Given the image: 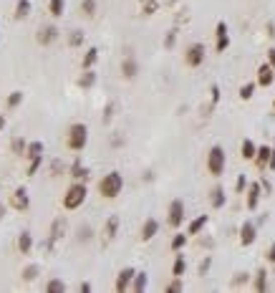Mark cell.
<instances>
[{
  "label": "cell",
  "instance_id": "603a6c76",
  "mask_svg": "<svg viewBox=\"0 0 275 293\" xmlns=\"http://www.w3.org/2000/svg\"><path fill=\"white\" fill-rule=\"evenodd\" d=\"M210 202H212L215 210L225 207V190H222V187H215V190L210 192Z\"/></svg>",
  "mask_w": 275,
  "mask_h": 293
},
{
  "label": "cell",
  "instance_id": "7a4b0ae2",
  "mask_svg": "<svg viewBox=\"0 0 275 293\" xmlns=\"http://www.w3.org/2000/svg\"><path fill=\"white\" fill-rule=\"evenodd\" d=\"M121 190H124V177H121L119 172H109V175H104V180L99 182V192H101V197H106V200L119 197Z\"/></svg>",
  "mask_w": 275,
  "mask_h": 293
},
{
  "label": "cell",
  "instance_id": "3957f363",
  "mask_svg": "<svg viewBox=\"0 0 275 293\" xmlns=\"http://www.w3.org/2000/svg\"><path fill=\"white\" fill-rule=\"evenodd\" d=\"M86 195H89L86 185L76 180V182L66 190V195H63V207H66V210H79V207L86 202Z\"/></svg>",
  "mask_w": 275,
  "mask_h": 293
},
{
  "label": "cell",
  "instance_id": "ee69618b",
  "mask_svg": "<svg viewBox=\"0 0 275 293\" xmlns=\"http://www.w3.org/2000/svg\"><path fill=\"white\" fill-rule=\"evenodd\" d=\"M210 265H212V258H204V260H202V263H199V273H202V275H204V273H207V270H210Z\"/></svg>",
  "mask_w": 275,
  "mask_h": 293
},
{
  "label": "cell",
  "instance_id": "f1b7e54d",
  "mask_svg": "<svg viewBox=\"0 0 275 293\" xmlns=\"http://www.w3.org/2000/svg\"><path fill=\"white\" fill-rule=\"evenodd\" d=\"M71 177H74V180H86V177H89V170L81 165V160H76V162L71 165Z\"/></svg>",
  "mask_w": 275,
  "mask_h": 293
},
{
  "label": "cell",
  "instance_id": "30bf717a",
  "mask_svg": "<svg viewBox=\"0 0 275 293\" xmlns=\"http://www.w3.org/2000/svg\"><path fill=\"white\" fill-rule=\"evenodd\" d=\"M63 233H66V220H63V217L53 220V225H51V238H48L46 248H48V250H53L56 240H61V238H63Z\"/></svg>",
  "mask_w": 275,
  "mask_h": 293
},
{
  "label": "cell",
  "instance_id": "7402d4cb",
  "mask_svg": "<svg viewBox=\"0 0 275 293\" xmlns=\"http://www.w3.org/2000/svg\"><path fill=\"white\" fill-rule=\"evenodd\" d=\"M96 61H99V48H94V46H91V48L84 53L81 68H84V71H86V68H94V63H96Z\"/></svg>",
  "mask_w": 275,
  "mask_h": 293
},
{
  "label": "cell",
  "instance_id": "b9f144b4",
  "mask_svg": "<svg viewBox=\"0 0 275 293\" xmlns=\"http://www.w3.org/2000/svg\"><path fill=\"white\" fill-rule=\"evenodd\" d=\"M79 240H91V228L89 225H84V228H79Z\"/></svg>",
  "mask_w": 275,
  "mask_h": 293
},
{
  "label": "cell",
  "instance_id": "f907efd6",
  "mask_svg": "<svg viewBox=\"0 0 275 293\" xmlns=\"http://www.w3.org/2000/svg\"><path fill=\"white\" fill-rule=\"evenodd\" d=\"M111 111H114V104H109V106H106V114H104V121H109V119H111Z\"/></svg>",
  "mask_w": 275,
  "mask_h": 293
},
{
  "label": "cell",
  "instance_id": "ba28073f",
  "mask_svg": "<svg viewBox=\"0 0 275 293\" xmlns=\"http://www.w3.org/2000/svg\"><path fill=\"white\" fill-rule=\"evenodd\" d=\"M134 275H136V270L134 268H124V270H119V275H116V290L119 293H124V290H129L131 288V283H134Z\"/></svg>",
  "mask_w": 275,
  "mask_h": 293
},
{
  "label": "cell",
  "instance_id": "7c38bea8",
  "mask_svg": "<svg viewBox=\"0 0 275 293\" xmlns=\"http://www.w3.org/2000/svg\"><path fill=\"white\" fill-rule=\"evenodd\" d=\"M272 81H275V68L270 66V63H262L260 68H257V86H272Z\"/></svg>",
  "mask_w": 275,
  "mask_h": 293
},
{
  "label": "cell",
  "instance_id": "5bb4252c",
  "mask_svg": "<svg viewBox=\"0 0 275 293\" xmlns=\"http://www.w3.org/2000/svg\"><path fill=\"white\" fill-rule=\"evenodd\" d=\"M136 74H139V63H136V58L134 56H126L124 61H121V76L124 79H136Z\"/></svg>",
  "mask_w": 275,
  "mask_h": 293
},
{
  "label": "cell",
  "instance_id": "d590c367",
  "mask_svg": "<svg viewBox=\"0 0 275 293\" xmlns=\"http://www.w3.org/2000/svg\"><path fill=\"white\" fill-rule=\"evenodd\" d=\"M131 288H134L136 293H142V290L147 288V273H136V275H134V283H131Z\"/></svg>",
  "mask_w": 275,
  "mask_h": 293
},
{
  "label": "cell",
  "instance_id": "d4e9b609",
  "mask_svg": "<svg viewBox=\"0 0 275 293\" xmlns=\"http://www.w3.org/2000/svg\"><path fill=\"white\" fill-rule=\"evenodd\" d=\"M11 150H13V155H18V157H26V150H28V141H26L23 136H16V139L11 141Z\"/></svg>",
  "mask_w": 275,
  "mask_h": 293
},
{
  "label": "cell",
  "instance_id": "9c48e42d",
  "mask_svg": "<svg viewBox=\"0 0 275 293\" xmlns=\"http://www.w3.org/2000/svg\"><path fill=\"white\" fill-rule=\"evenodd\" d=\"M28 205H31V200H28V190L26 187H18L13 195H11V207L13 210H28Z\"/></svg>",
  "mask_w": 275,
  "mask_h": 293
},
{
  "label": "cell",
  "instance_id": "52a82bcc",
  "mask_svg": "<svg viewBox=\"0 0 275 293\" xmlns=\"http://www.w3.org/2000/svg\"><path fill=\"white\" fill-rule=\"evenodd\" d=\"M36 41H38V46H51V43H56V41H58V28H56V26H41L38 33H36Z\"/></svg>",
  "mask_w": 275,
  "mask_h": 293
},
{
  "label": "cell",
  "instance_id": "f546056e",
  "mask_svg": "<svg viewBox=\"0 0 275 293\" xmlns=\"http://www.w3.org/2000/svg\"><path fill=\"white\" fill-rule=\"evenodd\" d=\"M94 84H96V74H94L91 68H86V71H84V76L79 79V86H81V89H91Z\"/></svg>",
  "mask_w": 275,
  "mask_h": 293
},
{
  "label": "cell",
  "instance_id": "83f0119b",
  "mask_svg": "<svg viewBox=\"0 0 275 293\" xmlns=\"http://www.w3.org/2000/svg\"><path fill=\"white\" fill-rule=\"evenodd\" d=\"M43 152H46L43 141H31V144H28V150H26V157H28V160H33V157H41Z\"/></svg>",
  "mask_w": 275,
  "mask_h": 293
},
{
  "label": "cell",
  "instance_id": "836d02e7",
  "mask_svg": "<svg viewBox=\"0 0 275 293\" xmlns=\"http://www.w3.org/2000/svg\"><path fill=\"white\" fill-rule=\"evenodd\" d=\"M46 290H48V293H66V283L58 280V278H51V280L46 283Z\"/></svg>",
  "mask_w": 275,
  "mask_h": 293
},
{
  "label": "cell",
  "instance_id": "c3c4849f",
  "mask_svg": "<svg viewBox=\"0 0 275 293\" xmlns=\"http://www.w3.org/2000/svg\"><path fill=\"white\" fill-rule=\"evenodd\" d=\"M267 260H270V263H275V243L267 248Z\"/></svg>",
  "mask_w": 275,
  "mask_h": 293
},
{
  "label": "cell",
  "instance_id": "ac0fdd59",
  "mask_svg": "<svg viewBox=\"0 0 275 293\" xmlns=\"http://www.w3.org/2000/svg\"><path fill=\"white\" fill-rule=\"evenodd\" d=\"M270 155H272V150H270V146H257V155H255V165H257L260 170H265V167L270 165Z\"/></svg>",
  "mask_w": 275,
  "mask_h": 293
},
{
  "label": "cell",
  "instance_id": "f5cc1de1",
  "mask_svg": "<svg viewBox=\"0 0 275 293\" xmlns=\"http://www.w3.org/2000/svg\"><path fill=\"white\" fill-rule=\"evenodd\" d=\"M242 280H247V273H237L235 275V283H242Z\"/></svg>",
  "mask_w": 275,
  "mask_h": 293
},
{
  "label": "cell",
  "instance_id": "f6af8a7d",
  "mask_svg": "<svg viewBox=\"0 0 275 293\" xmlns=\"http://www.w3.org/2000/svg\"><path fill=\"white\" fill-rule=\"evenodd\" d=\"M245 185H247V180H245V175H240V177H237V185H235V190H237V192H242V190H245Z\"/></svg>",
  "mask_w": 275,
  "mask_h": 293
},
{
  "label": "cell",
  "instance_id": "d6986e66",
  "mask_svg": "<svg viewBox=\"0 0 275 293\" xmlns=\"http://www.w3.org/2000/svg\"><path fill=\"white\" fill-rule=\"evenodd\" d=\"M31 0H18V3H16V11H13V18L16 21H23V18H28L31 16Z\"/></svg>",
  "mask_w": 275,
  "mask_h": 293
},
{
  "label": "cell",
  "instance_id": "4fadbf2b",
  "mask_svg": "<svg viewBox=\"0 0 275 293\" xmlns=\"http://www.w3.org/2000/svg\"><path fill=\"white\" fill-rule=\"evenodd\" d=\"M255 238H257V228L247 220V223H242V228H240V245H252L255 243Z\"/></svg>",
  "mask_w": 275,
  "mask_h": 293
},
{
  "label": "cell",
  "instance_id": "9f6ffc18",
  "mask_svg": "<svg viewBox=\"0 0 275 293\" xmlns=\"http://www.w3.org/2000/svg\"><path fill=\"white\" fill-rule=\"evenodd\" d=\"M267 36H275V23H267Z\"/></svg>",
  "mask_w": 275,
  "mask_h": 293
},
{
  "label": "cell",
  "instance_id": "d6a6232c",
  "mask_svg": "<svg viewBox=\"0 0 275 293\" xmlns=\"http://www.w3.org/2000/svg\"><path fill=\"white\" fill-rule=\"evenodd\" d=\"M184 270H187V260H184V255H177L174 258V265H172V275H184Z\"/></svg>",
  "mask_w": 275,
  "mask_h": 293
},
{
  "label": "cell",
  "instance_id": "1f68e13d",
  "mask_svg": "<svg viewBox=\"0 0 275 293\" xmlns=\"http://www.w3.org/2000/svg\"><path fill=\"white\" fill-rule=\"evenodd\" d=\"M81 16H86V18L96 16V0H81Z\"/></svg>",
  "mask_w": 275,
  "mask_h": 293
},
{
  "label": "cell",
  "instance_id": "7bdbcfd3",
  "mask_svg": "<svg viewBox=\"0 0 275 293\" xmlns=\"http://www.w3.org/2000/svg\"><path fill=\"white\" fill-rule=\"evenodd\" d=\"M174 43H177V33H174V31H169V33H167V38H164V48H172Z\"/></svg>",
  "mask_w": 275,
  "mask_h": 293
},
{
  "label": "cell",
  "instance_id": "4316f807",
  "mask_svg": "<svg viewBox=\"0 0 275 293\" xmlns=\"http://www.w3.org/2000/svg\"><path fill=\"white\" fill-rule=\"evenodd\" d=\"M207 220H210L207 215H199V217H194V220L189 223V230H187V235H199V230L207 225Z\"/></svg>",
  "mask_w": 275,
  "mask_h": 293
},
{
  "label": "cell",
  "instance_id": "4dcf8cb0",
  "mask_svg": "<svg viewBox=\"0 0 275 293\" xmlns=\"http://www.w3.org/2000/svg\"><path fill=\"white\" fill-rule=\"evenodd\" d=\"M38 273H41V265H38V263H31V265H26V268H23V280H28V283H31V280H36V278H38Z\"/></svg>",
  "mask_w": 275,
  "mask_h": 293
},
{
  "label": "cell",
  "instance_id": "74e56055",
  "mask_svg": "<svg viewBox=\"0 0 275 293\" xmlns=\"http://www.w3.org/2000/svg\"><path fill=\"white\" fill-rule=\"evenodd\" d=\"M252 94H255V84H245V86H240V99H242V101H250Z\"/></svg>",
  "mask_w": 275,
  "mask_h": 293
},
{
  "label": "cell",
  "instance_id": "7dc6e473",
  "mask_svg": "<svg viewBox=\"0 0 275 293\" xmlns=\"http://www.w3.org/2000/svg\"><path fill=\"white\" fill-rule=\"evenodd\" d=\"M220 101V86H212V104Z\"/></svg>",
  "mask_w": 275,
  "mask_h": 293
},
{
  "label": "cell",
  "instance_id": "2e32d148",
  "mask_svg": "<svg viewBox=\"0 0 275 293\" xmlns=\"http://www.w3.org/2000/svg\"><path fill=\"white\" fill-rule=\"evenodd\" d=\"M157 233H159V223H157L154 217L144 220V225H142V240H144V243H149Z\"/></svg>",
  "mask_w": 275,
  "mask_h": 293
},
{
  "label": "cell",
  "instance_id": "cb8c5ba5",
  "mask_svg": "<svg viewBox=\"0 0 275 293\" xmlns=\"http://www.w3.org/2000/svg\"><path fill=\"white\" fill-rule=\"evenodd\" d=\"M252 288H255L257 293H262V290L267 288V270H265V268H260V270L255 273V283H252Z\"/></svg>",
  "mask_w": 275,
  "mask_h": 293
},
{
  "label": "cell",
  "instance_id": "f35d334b",
  "mask_svg": "<svg viewBox=\"0 0 275 293\" xmlns=\"http://www.w3.org/2000/svg\"><path fill=\"white\" fill-rule=\"evenodd\" d=\"M81 43H84V33H81V31H71V36H68V46L76 48V46H81Z\"/></svg>",
  "mask_w": 275,
  "mask_h": 293
},
{
  "label": "cell",
  "instance_id": "8fae6325",
  "mask_svg": "<svg viewBox=\"0 0 275 293\" xmlns=\"http://www.w3.org/2000/svg\"><path fill=\"white\" fill-rule=\"evenodd\" d=\"M215 36H217V53H222L227 46H230V33H227V23L225 21H220L217 23V28H215Z\"/></svg>",
  "mask_w": 275,
  "mask_h": 293
},
{
  "label": "cell",
  "instance_id": "5b68a950",
  "mask_svg": "<svg viewBox=\"0 0 275 293\" xmlns=\"http://www.w3.org/2000/svg\"><path fill=\"white\" fill-rule=\"evenodd\" d=\"M204 56H207L204 46H202V43H192V46L184 51V63H187L189 68H197V66L204 63Z\"/></svg>",
  "mask_w": 275,
  "mask_h": 293
},
{
  "label": "cell",
  "instance_id": "8992f818",
  "mask_svg": "<svg viewBox=\"0 0 275 293\" xmlns=\"http://www.w3.org/2000/svg\"><path fill=\"white\" fill-rule=\"evenodd\" d=\"M167 223H169L172 228H179V225L184 223V202H182V200H172L169 212H167Z\"/></svg>",
  "mask_w": 275,
  "mask_h": 293
},
{
  "label": "cell",
  "instance_id": "277c9868",
  "mask_svg": "<svg viewBox=\"0 0 275 293\" xmlns=\"http://www.w3.org/2000/svg\"><path fill=\"white\" fill-rule=\"evenodd\" d=\"M225 165H227V157H225V150L222 146H212L210 155H207V172L212 177H222L225 172Z\"/></svg>",
  "mask_w": 275,
  "mask_h": 293
},
{
  "label": "cell",
  "instance_id": "bcb514c9",
  "mask_svg": "<svg viewBox=\"0 0 275 293\" xmlns=\"http://www.w3.org/2000/svg\"><path fill=\"white\" fill-rule=\"evenodd\" d=\"M267 63H270V66L275 68V46H272V48L267 51Z\"/></svg>",
  "mask_w": 275,
  "mask_h": 293
},
{
  "label": "cell",
  "instance_id": "484cf974",
  "mask_svg": "<svg viewBox=\"0 0 275 293\" xmlns=\"http://www.w3.org/2000/svg\"><path fill=\"white\" fill-rule=\"evenodd\" d=\"M63 11H66V0H48V13L53 18H61Z\"/></svg>",
  "mask_w": 275,
  "mask_h": 293
},
{
  "label": "cell",
  "instance_id": "e575fe53",
  "mask_svg": "<svg viewBox=\"0 0 275 293\" xmlns=\"http://www.w3.org/2000/svg\"><path fill=\"white\" fill-rule=\"evenodd\" d=\"M23 104V91H11L8 96V109H18Z\"/></svg>",
  "mask_w": 275,
  "mask_h": 293
},
{
  "label": "cell",
  "instance_id": "ffe728a7",
  "mask_svg": "<svg viewBox=\"0 0 275 293\" xmlns=\"http://www.w3.org/2000/svg\"><path fill=\"white\" fill-rule=\"evenodd\" d=\"M240 155H242V160H255V155H257V146H255V141L252 139H245L242 141V146H240Z\"/></svg>",
  "mask_w": 275,
  "mask_h": 293
},
{
  "label": "cell",
  "instance_id": "e0dca14e",
  "mask_svg": "<svg viewBox=\"0 0 275 293\" xmlns=\"http://www.w3.org/2000/svg\"><path fill=\"white\" fill-rule=\"evenodd\" d=\"M18 250L23 253V255H28L31 253V248H33V235H31V230H23L21 235H18Z\"/></svg>",
  "mask_w": 275,
  "mask_h": 293
},
{
  "label": "cell",
  "instance_id": "ab89813d",
  "mask_svg": "<svg viewBox=\"0 0 275 293\" xmlns=\"http://www.w3.org/2000/svg\"><path fill=\"white\" fill-rule=\"evenodd\" d=\"M184 245H187V235H182V233H179V235H174V238H172V250H182Z\"/></svg>",
  "mask_w": 275,
  "mask_h": 293
},
{
  "label": "cell",
  "instance_id": "db71d44e",
  "mask_svg": "<svg viewBox=\"0 0 275 293\" xmlns=\"http://www.w3.org/2000/svg\"><path fill=\"white\" fill-rule=\"evenodd\" d=\"M270 170H275V146H272V155H270V165H267Z\"/></svg>",
  "mask_w": 275,
  "mask_h": 293
},
{
  "label": "cell",
  "instance_id": "60d3db41",
  "mask_svg": "<svg viewBox=\"0 0 275 293\" xmlns=\"http://www.w3.org/2000/svg\"><path fill=\"white\" fill-rule=\"evenodd\" d=\"M179 290H184V285H182V280H179V275H174V280L167 285V293H179Z\"/></svg>",
  "mask_w": 275,
  "mask_h": 293
},
{
  "label": "cell",
  "instance_id": "8d00e7d4",
  "mask_svg": "<svg viewBox=\"0 0 275 293\" xmlns=\"http://www.w3.org/2000/svg\"><path fill=\"white\" fill-rule=\"evenodd\" d=\"M41 165H43V155H41V157H33V160L28 162V172H26V175H28V177H33V175L41 170Z\"/></svg>",
  "mask_w": 275,
  "mask_h": 293
},
{
  "label": "cell",
  "instance_id": "9a60e30c",
  "mask_svg": "<svg viewBox=\"0 0 275 293\" xmlns=\"http://www.w3.org/2000/svg\"><path fill=\"white\" fill-rule=\"evenodd\" d=\"M260 190H262V185H260V182H252V185H250V190H247V200H245L247 210H257V202H260Z\"/></svg>",
  "mask_w": 275,
  "mask_h": 293
},
{
  "label": "cell",
  "instance_id": "681fc988",
  "mask_svg": "<svg viewBox=\"0 0 275 293\" xmlns=\"http://www.w3.org/2000/svg\"><path fill=\"white\" fill-rule=\"evenodd\" d=\"M79 290H81V293H91V283H86V280H84V283L79 285Z\"/></svg>",
  "mask_w": 275,
  "mask_h": 293
},
{
  "label": "cell",
  "instance_id": "6da1fadb",
  "mask_svg": "<svg viewBox=\"0 0 275 293\" xmlns=\"http://www.w3.org/2000/svg\"><path fill=\"white\" fill-rule=\"evenodd\" d=\"M86 144H89V126L76 121L68 126V134H66V146L71 152H84L86 150Z\"/></svg>",
  "mask_w": 275,
  "mask_h": 293
},
{
  "label": "cell",
  "instance_id": "11a10c76",
  "mask_svg": "<svg viewBox=\"0 0 275 293\" xmlns=\"http://www.w3.org/2000/svg\"><path fill=\"white\" fill-rule=\"evenodd\" d=\"M6 126H8V121H6V116H3V114H0V131H3Z\"/></svg>",
  "mask_w": 275,
  "mask_h": 293
},
{
  "label": "cell",
  "instance_id": "44dd1931",
  "mask_svg": "<svg viewBox=\"0 0 275 293\" xmlns=\"http://www.w3.org/2000/svg\"><path fill=\"white\" fill-rule=\"evenodd\" d=\"M116 230H119V217L111 215V217L106 220V225H104V238H106V240H114V238H116Z\"/></svg>",
  "mask_w": 275,
  "mask_h": 293
},
{
  "label": "cell",
  "instance_id": "6f0895ef",
  "mask_svg": "<svg viewBox=\"0 0 275 293\" xmlns=\"http://www.w3.org/2000/svg\"><path fill=\"white\" fill-rule=\"evenodd\" d=\"M272 109H275V101H272Z\"/></svg>",
  "mask_w": 275,
  "mask_h": 293
},
{
  "label": "cell",
  "instance_id": "816d5d0a",
  "mask_svg": "<svg viewBox=\"0 0 275 293\" xmlns=\"http://www.w3.org/2000/svg\"><path fill=\"white\" fill-rule=\"evenodd\" d=\"M51 170H53V175H61V162H58V160H56V162H53V165H51Z\"/></svg>",
  "mask_w": 275,
  "mask_h": 293
}]
</instances>
